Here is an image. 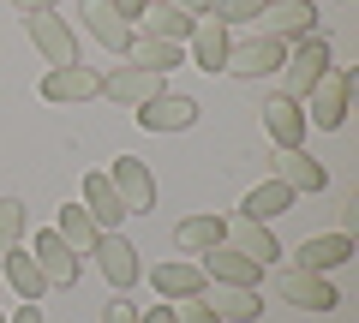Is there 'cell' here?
I'll return each mask as SVG.
<instances>
[{
	"instance_id": "cell-1",
	"label": "cell",
	"mask_w": 359,
	"mask_h": 323,
	"mask_svg": "<svg viewBox=\"0 0 359 323\" xmlns=\"http://www.w3.org/2000/svg\"><path fill=\"white\" fill-rule=\"evenodd\" d=\"M330 66H335V60H330V42H323L318 30H311V36H299V42H294V54L282 60V96L306 102V90L318 84L323 72H330Z\"/></svg>"
},
{
	"instance_id": "cell-2",
	"label": "cell",
	"mask_w": 359,
	"mask_h": 323,
	"mask_svg": "<svg viewBox=\"0 0 359 323\" xmlns=\"http://www.w3.org/2000/svg\"><path fill=\"white\" fill-rule=\"evenodd\" d=\"M347 96H353V66H330V72L318 78L306 90V102H311V114H306V126H323V132H335L347 120Z\"/></svg>"
},
{
	"instance_id": "cell-3",
	"label": "cell",
	"mask_w": 359,
	"mask_h": 323,
	"mask_svg": "<svg viewBox=\"0 0 359 323\" xmlns=\"http://www.w3.org/2000/svg\"><path fill=\"white\" fill-rule=\"evenodd\" d=\"M282 60H287V42H276V36H245V42H228V60H222V72H233V78H269V72H282Z\"/></svg>"
},
{
	"instance_id": "cell-4",
	"label": "cell",
	"mask_w": 359,
	"mask_h": 323,
	"mask_svg": "<svg viewBox=\"0 0 359 323\" xmlns=\"http://www.w3.org/2000/svg\"><path fill=\"white\" fill-rule=\"evenodd\" d=\"M25 30H30V42H36V54H42L48 66H84V60H78V36H72L66 18H54V13H25Z\"/></svg>"
},
{
	"instance_id": "cell-5",
	"label": "cell",
	"mask_w": 359,
	"mask_h": 323,
	"mask_svg": "<svg viewBox=\"0 0 359 323\" xmlns=\"http://www.w3.org/2000/svg\"><path fill=\"white\" fill-rule=\"evenodd\" d=\"M108 180H114V192H120V209H126V216H150V209H156V174L144 168L138 156H114Z\"/></svg>"
},
{
	"instance_id": "cell-6",
	"label": "cell",
	"mask_w": 359,
	"mask_h": 323,
	"mask_svg": "<svg viewBox=\"0 0 359 323\" xmlns=\"http://www.w3.org/2000/svg\"><path fill=\"white\" fill-rule=\"evenodd\" d=\"M276 294L287 299V305H299V311H335L341 299H335V287H330V275H318V270H282L276 275Z\"/></svg>"
},
{
	"instance_id": "cell-7",
	"label": "cell",
	"mask_w": 359,
	"mask_h": 323,
	"mask_svg": "<svg viewBox=\"0 0 359 323\" xmlns=\"http://www.w3.org/2000/svg\"><path fill=\"white\" fill-rule=\"evenodd\" d=\"M30 258H36V270L48 275V287H72L78 282V252L66 246L54 228H42L36 240H30Z\"/></svg>"
},
{
	"instance_id": "cell-8",
	"label": "cell",
	"mask_w": 359,
	"mask_h": 323,
	"mask_svg": "<svg viewBox=\"0 0 359 323\" xmlns=\"http://www.w3.org/2000/svg\"><path fill=\"white\" fill-rule=\"evenodd\" d=\"M150 287L162 299H198V294H210V275H204V263L168 258V263H156V270H150Z\"/></svg>"
},
{
	"instance_id": "cell-9",
	"label": "cell",
	"mask_w": 359,
	"mask_h": 323,
	"mask_svg": "<svg viewBox=\"0 0 359 323\" xmlns=\"http://www.w3.org/2000/svg\"><path fill=\"white\" fill-rule=\"evenodd\" d=\"M311 25H318V13H311V0H269V13L257 18V30L276 42H299L311 36Z\"/></svg>"
},
{
	"instance_id": "cell-10",
	"label": "cell",
	"mask_w": 359,
	"mask_h": 323,
	"mask_svg": "<svg viewBox=\"0 0 359 323\" xmlns=\"http://www.w3.org/2000/svg\"><path fill=\"white\" fill-rule=\"evenodd\" d=\"M42 96L48 102H90V96H102V72H90V66H48Z\"/></svg>"
},
{
	"instance_id": "cell-11",
	"label": "cell",
	"mask_w": 359,
	"mask_h": 323,
	"mask_svg": "<svg viewBox=\"0 0 359 323\" xmlns=\"http://www.w3.org/2000/svg\"><path fill=\"white\" fill-rule=\"evenodd\" d=\"M198 258H204V275H210V282H228V287H257V282H264V263L240 258L228 240L210 246V252H198Z\"/></svg>"
},
{
	"instance_id": "cell-12",
	"label": "cell",
	"mask_w": 359,
	"mask_h": 323,
	"mask_svg": "<svg viewBox=\"0 0 359 323\" xmlns=\"http://www.w3.org/2000/svg\"><path fill=\"white\" fill-rule=\"evenodd\" d=\"M192 120H198V102L192 96H174V90H156L138 108V126H150V132H186Z\"/></svg>"
},
{
	"instance_id": "cell-13",
	"label": "cell",
	"mask_w": 359,
	"mask_h": 323,
	"mask_svg": "<svg viewBox=\"0 0 359 323\" xmlns=\"http://www.w3.org/2000/svg\"><path fill=\"white\" fill-rule=\"evenodd\" d=\"M90 258L102 263V275H108V287H114V294H126V287L138 282V252H132V240H120V233H102Z\"/></svg>"
},
{
	"instance_id": "cell-14",
	"label": "cell",
	"mask_w": 359,
	"mask_h": 323,
	"mask_svg": "<svg viewBox=\"0 0 359 323\" xmlns=\"http://www.w3.org/2000/svg\"><path fill=\"white\" fill-rule=\"evenodd\" d=\"M228 246L240 252V258H252V263H276L282 258V246H276V233H269V221H252V216H233L228 221Z\"/></svg>"
},
{
	"instance_id": "cell-15",
	"label": "cell",
	"mask_w": 359,
	"mask_h": 323,
	"mask_svg": "<svg viewBox=\"0 0 359 323\" xmlns=\"http://www.w3.org/2000/svg\"><path fill=\"white\" fill-rule=\"evenodd\" d=\"M156 90H162V78H156V72H144V66H114V72H102V96H108V102L144 108Z\"/></svg>"
},
{
	"instance_id": "cell-16",
	"label": "cell",
	"mask_w": 359,
	"mask_h": 323,
	"mask_svg": "<svg viewBox=\"0 0 359 323\" xmlns=\"http://www.w3.org/2000/svg\"><path fill=\"white\" fill-rule=\"evenodd\" d=\"M269 180H282L287 192H323V186H330V168H323L318 156H306V150H282Z\"/></svg>"
},
{
	"instance_id": "cell-17",
	"label": "cell",
	"mask_w": 359,
	"mask_h": 323,
	"mask_svg": "<svg viewBox=\"0 0 359 323\" xmlns=\"http://www.w3.org/2000/svg\"><path fill=\"white\" fill-rule=\"evenodd\" d=\"M264 126H269V138L282 144V150H299V144H306V108L294 102V96H269L264 102Z\"/></svg>"
},
{
	"instance_id": "cell-18",
	"label": "cell",
	"mask_w": 359,
	"mask_h": 323,
	"mask_svg": "<svg viewBox=\"0 0 359 323\" xmlns=\"http://www.w3.org/2000/svg\"><path fill=\"white\" fill-rule=\"evenodd\" d=\"M78 13H84L90 36L102 42V48H114V54H126V48H132V36H138V30H132L126 18H120L114 6H108V0H84V6H78Z\"/></svg>"
},
{
	"instance_id": "cell-19",
	"label": "cell",
	"mask_w": 359,
	"mask_h": 323,
	"mask_svg": "<svg viewBox=\"0 0 359 323\" xmlns=\"http://www.w3.org/2000/svg\"><path fill=\"white\" fill-rule=\"evenodd\" d=\"M204 305L216 311L222 323H257V317H264L257 287H228V282H216V294H204Z\"/></svg>"
},
{
	"instance_id": "cell-20",
	"label": "cell",
	"mask_w": 359,
	"mask_h": 323,
	"mask_svg": "<svg viewBox=\"0 0 359 323\" xmlns=\"http://www.w3.org/2000/svg\"><path fill=\"white\" fill-rule=\"evenodd\" d=\"M186 60V42H168V36H132L126 48V66H144V72H174V66Z\"/></svg>"
},
{
	"instance_id": "cell-21",
	"label": "cell",
	"mask_w": 359,
	"mask_h": 323,
	"mask_svg": "<svg viewBox=\"0 0 359 323\" xmlns=\"http://www.w3.org/2000/svg\"><path fill=\"white\" fill-rule=\"evenodd\" d=\"M186 42H192V60L204 66V72H222V60H228V42H233V36H228V25H222V18H198Z\"/></svg>"
},
{
	"instance_id": "cell-22",
	"label": "cell",
	"mask_w": 359,
	"mask_h": 323,
	"mask_svg": "<svg viewBox=\"0 0 359 323\" xmlns=\"http://www.w3.org/2000/svg\"><path fill=\"white\" fill-rule=\"evenodd\" d=\"M294 258H299V270L330 275L335 263H347V258H353V240H347V233H318V240H306V246H299Z\"/></svg>"
},
{
	"instance_id": "cell-23",
	"label": "cell",
	"mask_w": 359,
	"mask_h": 323,
	"mask_svg": "<svg viewBox=\"0 0 359 323\" xmlns=\"http://www.w3.org/2000/svg\"><path fill=\"white\" fill-rule=\"evenodd\" d=\"M84 209L96 216V228H102V233L120 228V216H126V209H120V192H114V180H108V174H84Z\"/></svg>"
},
{
	"instance_id": "cell-24",
	"label": "cell",
	"mask_w": 359,
	"mask_h": 323,
	"mask_svg": "<svg viewBox=\"0 0 359 323\" xmlns=\"http://www.w3.org/2000/svg\"><path fill=\"white\" fill-rule=\"evenodd\" d=\"M0 263H6V282L18 287V299H30V305H36V299L48 294V275L36 270V258H30L25 246H13V252H0Z\"/></svg>"
},
{
	"instance_id": "cell-25",
	"label": "cell",
	"mask_w": 359,
	"mask_h": 323,
	"mask_svg": "<svg viewBox=\"0 0 359 323\" xmlns=\"http://www.w3.org/2000/svg\"><path fill=\"white\" fill-rule=\"evenodd\" d=\"M222 240H228V221H222V216H186L174 228V246L192 252V258H198V252H210V246H222Z\"/></svg>"
},
{
	"instance_id": "cell-26",
	"label": "cell",
	"mask_w": 359,
	"mask_h": 323,
	"mask_svg": "<svg viewBox=\"0 0 359 323\" xmlns=\"http://www.w3.org/2000/svg\"><path fill=\"white\" fill-rule=\"evenodd\" d=\"M294 198H299V192H287L282 180H264V186H252V192H245L240 216H252V221H276L282 209H294Z\"/></svg>"
},
{
	"instance_id": "cell-27",
	"label": "cell",
	"mask_w": 359,
	"mask_h": 323,
	"mask_svg": "<svg viewBox=\"0 0 359 323\" xmlns=\"http://www.w3.org/2000/svg\"><path fill=\"white\" fill-rule=\"evenodd\" d=\"M54 233H60L72 252H96V240H102V228H96V216H90L84 204H66L60 221H54Z\"/></svg>"
},
{
	"instance_id": "cell-28",
	"label": "cell",
	"mask_w": 359,
	"mask_h": 323,
	"mask_svg": "<svg viewBox=\"0 0 359 323\" xmlns=\"http://www.w3.org/2000/svg\"><path fill=\"white\" fill-rule=\"evenodd\" d=\"M192 25H198V18H186V13H174V6H162V0H156V13H144V30H138V36L186 42V36H192Z\"/></svg>"
},
{
	"instance_id": "cell-29",
	"label": "cell",
	"mask_w": 359,
	"mask_h": 323,
	"mask_svg": "<svg viewBox=\"0 0 359 323\" xmlns=\"http://www.w3.org/2000/svg\"><path fill=\"white\" fill-rule=\"evenodd\" d=\"M25 246V204L18 198H0V252Z\"/></svg>"
},
{
	"instance_id": "cell-30",
	"label": "cell",
	"mask_w": 359,
	"mask_h": 323,
	"mask_svg": "<svg viewBox=\"0 0 359 323\" xmlns=\"http://www.w3.org/2000/svg\"><path fill=\"white\" fill-rule=\"evenodd\" d=\"M269 0H216L210 6V18H222V25H240V18H264Z\"/></svg>"
},
{
	"instance_id": "cell-31",
	"label": "cell",
	"mask_w": 359,
	"mask_h": 323,
	"mask_svg": "<svg viewBox=\"0 0 359 323\" xmlns=\"http://www.w3.org/2000/svg\"><path fill=\"white\" fill-rule=\"evenodd\" d=\"M174 323H222V317L204 305V294H198V299H174Z\"/></svg>"
},
{
	"instance_id": "cell-32",
	"label": "cell",
	"mask_w": 359,
	"mask_h": 323,
	"mask_svg": "<svg viewBox=\"0 0 359 323\" xmlns=\"http://www.w3.org/2000/svg\"><path fill=\"white\" fill-rule=\"evenodd\" d=\"M102 323H138V305H132L126 294H114V299L102 305Z\"/></svg>"
},
{
	"instance_id": "cell-33",
	"label": "cell",
	"mask_w": 359,
	"mask_h": 323,
	"mask_svg": "<svg viewBox=\"0 0 359 323\" xmlns=\"http://www.w3.org/2000/svg\"><path fill=\"white\" fill-rule=\"evenodd\" d=\"M162 6H174V13H186V18H210L216 0H162Z\"/></svg>"
},
{
	"instance_id": "cell-34",
	"label": "cell",
	"mask_w": 359,
	"mask_h": 323,
	"mask_svg": "<svg viewBox=\"0 0 359 323\" xmlns=\"http://www.w3.org/2000/svg\"><path fill=\"white\" fill-rule=\"evenodd\" d=\"M108 6H114V13L126 18V25H132V18H144V13H150V0H108Z\"/></svg>"
},
{
	"instance_id": "cell-35",
	"label": "cell",
	"mask_w": 359,
	"mask_h": 323,
	"mask_svg": "<svg viewBox=\"0 0 359 323\" xmlns=\"http://www.w3.org/2000/svg\"><path fill=\"white\" fill-rule=\"evenodd\" d=\"M335 233H347V240H353V233H359V198H353V204L341 209V228H335Z\"/></svg>"
},
{
	"instance_id": "cell-36",
	"label": "cell",
	"mask_w": 359,
	"mask_h": 323,
	"mask_svg": "<svg viewBox=\"0 0 359 323\" xmlns=\"http://www.w3.org/2000/svg\"><path fill=\"white\" fill-rule=\"evenodd\" d=\"M18 13H54V6H60V0H13Z\"/></svg>"
},
{
	"instance_id": "cell-37",
	"label": "cell",
	"mask_w": 359,
	"mask_h": 323,
	"mask_svg": "<svg viewBox=\"0 0 359 323\" xmlns=\"http://www.w3.org/2000/svg\"><path fill=\"white\" fill-rule=\"evenodd\" d=\"M138 323H174V305H156V311H144Z\"/></svg>"
},
{
	"instance_id": "cell-38",
	"label": "cell",
	"mask_w": 359,
	"mask_h": 323,
	"mask_svg": "<svg viewBox=\"0 0 359 323\" xmlns=\"http://www.w3.org/2000/svg\"><path fill=\"white\" fill-rule=\"evenodd\" d=\"M6 323H42V311H36V305H30V299H25V311H13V317H6Z\"/></svg>"
},
{
	"instance_id": "cell-39",
	"label": "cell",
	"mask_w": 359,
	"mask_h": 323,
	"mask_svg": "<svg viewBox=\"0 0 359 323\" xmlns=\"http://www.w3.org/2000/svg\"><path fill=\"white\" fill-rule=\"evenodd\" d=\"M0 323H6V317H0Z\"/></svg>"
}]
</instances>
